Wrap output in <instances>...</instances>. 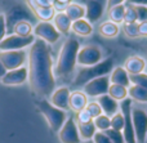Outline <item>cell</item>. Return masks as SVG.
<instances>
[{
    "instance_id": "obj_28",
    "label": "cell",
    "mask_w": 147,
    "mask_h": 143,
    "mask_svg": "<svg viewBox=\"0 0 147 143\" xmlns=\"http://www.w3.org/2000/svg\"><path fill=\"white\" fill-rule=\"evenodd\" d=\"M107 94L120 103L123 99L128 98V88L123 87V85H117V84H110Z\"/></svg>"
},
{
    "instance_id": "obj_21",
    "label": "cell",
    "mask_w": 147,
    "mask_h": 143,
    "mask_svg": "<svg viewBox=\"0 0 147 143\" xmlns=\"http://www.w3.org/2000/svg\"><path fill=\"white\" fill-rule=\"evenodd\" d=\"M53 25L54 27L57 28L59 34H63V35H67L71 30V25H72V21L67 17V14L65 12H58L56 13L53 18Z\"/></svg>"
},
{
    "instance_id": "obj_25",
    "label": "cell",
    "mask_w": 147,
    "mask_h": 143,
    "mask_svg": "<svg viewBox=\"0 0 147 143\" xmlns=\"http://www.w3.org/2000/svg\"><path fill=\"white\" fill-rule=\"evenodd\" d=\"M120 28L116 23L111 22V21H106V22L101 23L98 27V32L101 34L103 38H107V39H112L115 36H117L119 34Z\"/></svg>"
},
{
    "instance_id": "obj_23",
    "label": "cell",
    "mask_w": 147,
    "mask_h": 143,
    "mask_svg": "<svg viewBox=\"0 0 147 143\" xmlns=\"http://www.w3.org/2000/svg\"><path fill=\"white\" fill-rule=\"evenodd\" d=\"M71 30L79 36H89L93 32V26L88 19L83 18V19L74 21L71 25Z\"/></svg>"
},
{
    "instance_id": "obj_3",
    "label": "cell",
    "mask_w": 147,
    "mask_h": 143,
    "mask_svg": "<svg viewBox=\"0 0 147 143\" xmlns=\"http://www.w3.org/2000/svg\"><path fill=\"white\" fill-rule=\"evenodd\" d=\"M114 70V59L106 58L102 59L97 64L88 67H81L79 72L76 74L75 79H74V87H84L86 83L92 81V80L97 79L101 76H109L111 71Z\"/></svg>"
},
{
    "instance_id": "obj_13",
    "label": "cell",
    "mask_w": 147,
    "mask_h": 143,
    "mask_svg": "<svg viewBox=\"0 0 147 143\" xmlns=\"http://www.w3.org/2000/svg\"><path fill=\"white\" fill-rule=\"evenodd\" d=\"M58 138L61 143H81V138L78 130V124H76L74 116L66 119L63 126L58 132Z\"/></svg>"
},
{
    "instance_id": "obj_35",
    "label": "cell",
    "mask_w": 147,
    "mask_h": 143,
    "mask_svg": "<svg viewBox=\"0 0 147 143\" xmlns=\"http://www.w3.org/2000/svg\"><path fill=\"white\" fill-rule=\"evenodd\" d=\"M105 133H106V136L109 137L110 141H111L112 143H125L124 136H123V132L115 130V129L110 128L109 130H106Z\"/></svg>"
},
{
    "instance_id": "obj_37",
    "label": "cell",
    "mask_w": 147,
    "mask_h": 143,
    "mask_svg": "<svg viewBox=\"0 0 147 143\" xmlns=\"http://www.w3.org/2000/svg\"><path fill=\"white\" fill-rule=\"evenodd\" d=\"M134 22H137V13H136L134 7H132V5H125L124 23H134Z\"/></svg>"
},
{
    "instance_id": "obj_10",
    "label": "cell",
    "mask_w": 147,
    "mask_h": 143,
    "mask_svg": "<svg viewBox=\"0 0 147 143\" xmlns=\"http://www.w3.org/2000/svg\"><path fill=\"white\" fill-rule=\"evenodd\" d=\"M34 36L44 40L47 44H56L61 38V34L57 31L52 22H39L34 27Z\"/></svg>"
},
{
    "instance_id": "obj_8",
    "label": "cell",
    "mask_w": 147,
    "mask_h": 143,
    "mask_svg": "<svg viewBox=\"0 0 147 143\" xmlns=\"http://www.w3.org/2000/svg\"><path fill=\"white\" fill-rule=\"evenodd\" d=\"M132 120L134 128L136 141L137 143L147 142V113L145 110L138 107L132 108Z\"/></svg>"
},
{
    "instance_id": "obj_16",
    "label": "cell",
    "mask_w": 147,
    "mask_h": 143,
    "mask_svg": "<svg viewBox=\"0 0 147 143\" xmlns=\"http://www.w3.org/2000/svg\"><path fill=\"white\" fill-rule=\"evenodd\" d=\"M85 7V19H88L90 23L97 22L101 19L103 14V5L98 0H84Z\"/></svg>"
},
{
    "instance_id": "obj_1",
    "label": "cell",
    "mask_w": 147,
    "mask_h": 143,
    "mask_svg": "<svg viewBox=\"0 0 147 143\" xmlns=\"http://www.w3.org/2000/svg\"><path fill=\"white\" fill-rule=\"evenodd\" d=\"M28 83L34 94L47 99L56 90V76L49 45L41 39L34 41L28 52Z\"/></svg>"
},
{
    "instance_id": "obj_11",
    "label": "cell",
    "mask_w": 147,
    "mask_h": 143,
    "mask_svg": "<svg viewBox=\"0 0 147 143\" xmlns=\"http://www.w3.org/2000/svg\"><path fill=\"white\" fill-rule=\"evenodd\" d=\"M110 77L109 76H101L97 79L92 80V81L86 83L84 85V94L86 97H92V98H98L101 95H105L109 93V88H110Z\"/></svg>"
},
{
    "instance_id": "obj_36",
    "label": "cell",
    "mask_w": 147,
    "mask_h": 143,
    "mask_svg": "<svg viewBox=\"0 0 147 143\" xmlns=\"http://www.w3.org/2000/svg\"><path fill=\"white\" fill-rule=\"evenodd\" d=\"M85 110L88 111L89 113H90V116L93 119H96L97 116H99V115H102V108H101V106L98 105V102L97 101H93V102H88V105H86V107H85Z\"/></svg>"
},
{
    "instance_id": "obj_24",
    "label": "cell",
    "mask_w": 147,
    "mask_h": 143,
    "mask_svg": "<svg viewBox=\"0 0 147 143\" xmlns=\"http://www.w3.org/2000/svg\"><path fill=\"white\" fill-rule=\"evenodd\" d=\"M67 14V17L72 21H78V19H83L85 18V7L83 4H79V3H71L69 4L63 10Z\"/></svg>"
},
{
    "instance_id": "obj_41",
    "label": "cell",
    "mask_w": 147,
    "mask_h": 143,
    "mask_svg": "<svg viewBox=\"0 0 147 143\" xmlns=\"http://www.w3.org/2000/svg\"><path fill=\"white\" fill-rule=\"evenodd\" d=\"M7 35V25H5V14H0V43Z\"/></svg>"
},
{
    "instance_id": "obj_39",
    "label": "cell",
    "mask_w": 147,
    "mask_h": 143,
    "mask_svg": "<svg viewBox=\"0 0 147 143\" xmlns=\"http://www.w3.org/2000/svg\"><path fill=\"white\" fill-rule=\"evenodd\" d=\"M136 13H137V22L142 23L147 21V7H143V5H138V7H134Z\"/></svg>"
},
{
    "instance_id": "obj_34",
    "label": "cell",
    "mask_w": 147,
    "mask_h": 143,
    "mask_svg": "<svg viewBox=\"0 0 147 143\" xmlns=\"http://www.w3.org/2000/svg\"><path fill=\"white\" fill-rule=\"evenodd\" d=\"M129 80L130 84L133 85H138L141 88L147 89V74H137V75H129Z\"/></svg>"
},
{
    "instance_id": "obj_33",
    "label": "cell",
    "mask_w": 147,
    "mask_h": 143,
    "mask_svg": "<svg viewBox=\"0 0 147 143\" xmlns=\"http://www.w3.org/2000/svg\"><path fill=\"white\" fill-rule=\"evenodd\" d=\"M123 30H124L125 35L128 38H132V39H136L140 36V31H138V22H134V23H124L123 26Z\"/></svg>"
},
{
    "instance_id": "obj_17",
    "label": "cell",
    "mask_w": 147,
    "mask_h": 143,
    "mask_svg": "<svg viewBox=\"0 0 147 143\" xmlns=\"http://www.w3.org/2000/svg\"><path fill=\"white\" fill-rule=\"evenodd\" d=\"M97 102L101 106L103 115L109 116V117H112L115 113L120 111V103L117 102V101H115L114 98H111L109 94L98 97L97 98Z\"/></svg>"
},
{
    "instance_id": "obj_5",
    "label": "cell",
    "mask_w": 147,
    "mask_h": 143,
    "mask_svg": "<svg viewBox=\"0 0 147 143\" xmlns=\"http://www.w3.org/2000/svg\"><path fill=\"white\" fill-rule=\"evenodd\" d=\"M35 17L27 5L16 4L9 9V12L5 14V25H7V32H13V27L21 21H28Z\"/></svg>"
},
{
    "instance_id": "obj_32",
    "label": "cell",
    "mask_w": 147,
    "mask_h": 143,
    "mask_svg": "<svg viewBox=\"0 0 147 143\" xmlns=\"http://www.w3.org/2000/svg\"><path fill=\"white\" fill-rule=\"evenodd\" d=\"M110 120H111V129L123 132V128H124V115L121 113V111L116 112L112 117H110Z\"/></svg>"
},
{
    "instance_id": "obj_18",
    "label": "cell",
    "mask_w": 147,
    "mask_h": 143,
    "mask_svg": "<svg viewBox=\"0 0 147 143\" xmlns=\"http://www.w3.org/2000/svg\"><path fill=\"white\" fill-rule=\"evenodd\" d=\"M147 66V62L145 58L138 56H132L129 58H127L124 63V68L125 71L128 72L129 75H137V74H142L145 71Z\"/></svg>"
},
{
    "instance_id": "obj_40",
    "label": "cell",
    "mask_w": 147,
    "mask_h": 143,
    "mask_svg": "<svg viewBox=\"0 0 147 143\" xmlns=\"http://www.w3.org/2000/svg\"><path fill=\"white\" fill-rule=\"evenodd\" d=\"M92 142H93V143H112L111 141H110L109 137L106 136V133H105V132H97V133L94 134Z\"/></svg>"
},
{
    "instance_id": "obj_7",
    "label": "cell",
    "mask_w": 147,
    "mask_h": 143,
    "mask_svg": "<svg viewBox=\"0 0 147 143\" xmlns=\"http://www.w3.org/2000/svg\"><path fill=\"white\" fill-rule=\"evenodd\" d=\"M101 61H102V50L99 49V46L93 45V44L80 46L78 57H76V63L78 64H80L83 67H88L97 64Z\"/></svg>"
},
{
    "instance_id": "obj_22",
    "label": "cell",
    "mask_w": 147,
    "mask_h": 143,
    "mask_svg": "<svg viewBox=\"0 0 147 143\" xmlns=\"http://www.w3.org/2000/svg\"><path fill=\"white\" fill-rule=\"evenodd\" d=\"M30 9L32 14L38 19H40V22H51L56 15V8L54 7H36V5H34Z\"/></svg>"
},
{
    "instance_id": "obj_2",
    "label": "cell",
    "mask_w": 147,
    "mask_h": 143,
    "mask_svg": "<svg viewBox=\"0 0 147 143\" xmlns=\"http://www.w3.org/2000/svg\"><path fill=\"white\" fill-rule=\"evenodd\" d=\"M80 43L76 39L69 38L65 40L58 54V59L54 68V76L57 77H69L75 71L76 57H78Z\"/></svg>"
},
{
    "instance_id": "obj_45",
    "label": "cell",
    "mask_w": 147,
    "mask_h": 143,
    "mask_svg": "<svg viewBox=\"0 0 147 143\" xmlns=\"http://www.w3.org/2000/svg\"><path fill=\"white\" fill-rule=\"evenodd\" d=\"M72 0H54V8L56 7H65L66 8L69 4H71Z\"/></svg>"
},
{
    "instance_id": "obj_44",
    "label": "cell",
    "mask_w": 147,
    "mask_h": 143,
    "mask_svg": "<svg viewBox=\"0 0 147 143\" xmlns=\"http://www.w3.org/2000/svg\"><path fill=\"white\" fill-rule=\"evenodd\" d=\"M138 31H140V36H146L147 38V21L138 23Z\"/></svg>"
},
{
    "instance_id": "obj_26",
    "label": "cell",
    "mask_w": 147,
    "mask_h": 143,
    "mask_svg": "<svg viewBox=\"0 0 147 143\" xmlns=\"http://www.w3.org/2000/svg\"><path fill=\"white\" fill-rule=\"evenodd\" d=\"M128 95L132 101L140 103H147V89H145V88L130 84V87L128 88Z\"/></svg>"
},
{
    "instance_id": "obj_15",
    "label": "cell",
    "mask_w": 147,
    "mask_h": 143,
    "mask_svg": "<svg viewBox=\"0 0 147 143\" xmlns=\"http://www.w3.org/2000/svg\"><path fill=\"white\" fill-rule=\"evenodd\" d=\"M70 94H71V90H70L67 87L57 88V89L52 93L51 97H49L51 98L49 102H51L54 107L59 108V110L67 111V110H70V107H69Z\"/></svg>"
},
{
    "instance_id": "obj_14",
    "label": "cell",
    "mask_w": 147,
    "mask_h": 143,
    "mask_svg": "<svg viewBox=\"0 0 147 143\" xmlns=\"http://www.w3.org/2000/svg\"><path fill=\"white\" fill-rule=\"evenodd\" d=\"M28 80V70L27 67H20V68L7 71V74L3 76L0 83L8 87H16V85H22Z\"/></svg>"
},
{
    "instance_id": "obj_9",
    "label": "cell",
    "mask_w": 147,
    "mask_h": 143,
    "mask_svg": "<svg viewBox=\"0 0 147 143\" xmlns=\"http://www.w3.org/2000/svg\"><path fill=\"white\" fill-rule=\"evenodd\" d=\"M27 53L25 50H7L0 52V62L5 67L7 71L23 67L25 62L27 61Z\"/></svg>"
},
{
    "instance_id": "obj_20",
    "label": "cell",
    "mask_w": 147,
    "mask_h": 143,
    "mask_svg": "<svg viewBox=\"0 0 147 143\" xmlns=\"http://www.w3.org/2000/svg\"><path fill=\"white\" fill-rule=\"evenodd\" d=\"M110 83L111 84H117L123 85L125 88L130 87V80H129V74L125 71L124 67H114V70L110 74Z\"/></svg>"
},
{
    "instance_id": "obj_31",
    "label": "cell",
    "mask_w": 147,
    "mask_h": 143,
    "mask_svg": "<svg viewBox=\"0 0 147 143\" xmlns=\"http://www.w3.org/2000/svg\"><path fill=\"white\" fill-rule=\"evenodd\" d=\"M93 123L96 125L97 132H106L111 128V120H110L109 116L103 115V113L97 116L96 119H93Z\"/></svg>"
},
{
    "instance_id": "obj_46",
    "label": "cell",
    "mask_w": 147,
    "mask_h": 143,
    "mask_svg": "<svg viewBox=\"0 0 147 143\" xmlns=\"http://www.w3.org/2000/svg\"><path fill=\"white\" fill-rule=\"evenodd\" d=\"M5 74H7V70H5V67L3 66V63L0 62V80L3 79V76H4Z\"/></svg>"
},
{
    "instance_id": "obj_38",
    "label": "cell",
    "mask_w": 147,
    "mask_h": 143,
    "mask_svg": "<svg viewBox=\"0 0 147 143\" xmlns=\"http://www.w3.org/2000/svg\"><path fill=\"white\" fill-rule=\"evenodd\" d=\"M90 121H93V117H92L90 113L85 108L76 113V124H86V123H90Z\"/></svg>"
},
{
    "instance_id": "obj_12",
    "label": "cell",
    "mask_w": 147,
    "mask_h": 143,
    "mask_svg": "<svg viewBox=\"0 0 147 143\" xmlns=\"http://www.w3.org/2000/svg\"><path fill=\"white\" fill-rule=\"evenodd\" d=\"M35 41V36L31 35L27 38H22L18 35H8L4 38V40L0 43V52L7 50H22L23 48L28 45H32Z\"/></svg>"
},
{
    "instance_id": "obj_6",
    "label": "cell",
    "mask_w": 147,
    "mask_h": 143,
    "mask_svg": "<svg viewBox=\"0 0 147 143\" xmlns=\"http://www.w3.org/2000/svg\"><path fill=\"white\" fill-rule=\"evenodd\" d=\"M132 108H133V101L130 98H125V99H123L120 102V111L124 115L123 136H124L125 143H137V141H136V134H134V128H133Z\"/></svg>"
},
{
    "instance_id": "obj_27",
    "label": "cell",
    "mask_w": 147,
    "mask_h": 143,
    "mask_svg": "<svg viewBox=\"0 0 147 143\" xmlns=\"http://www.w3.org/2000/svg\"><path fill=\"white\" fill-rule=\"evenodd\" d=\"M78 130H79V136H80L81 141H92L94 137V134L97 133L96 125L93 121L86 124H78Z\"/></svg>"
},
{
    "instance_id": "obj_43",
    "label": "cell",
    "mask_w": 147,
    "mask_h": 143,
    "mask_svg": "<svg viewBox=\"0 0 147 143\" xmlns=\"http://www.w3.org/2000/svg\"><path fill=\"white\" fill-rule=\"evenodd\" d=\"M127 1V0H107V9H111V8L114 7H117V5H121L124 4V3Z\"/></svg>"
},
{
    "instance_id": "obj_30",
    "label": "cell",
    "mask_w": 147,
    "mask_h": 143,
    "mask_svg": "<svg viewBox=\"0 0 147 143\" xmlns=\"http://www.w3.org/2000/svg\"><path fill=\"white\" fill-rule=\"evenodd\" d=\"M13 32L18 36H22V38H27V36H31L34 32V27L31 25V22L28 21H21L17 25L13 27Z\"/></svg>"
},
{
    "instance_id": "obj_29",
    "label": "cell",
    "mask_w": 147,
    "mask_h": 143,
    "mask_svg": "<svg viewBox=\"0 0 147 143\" xmlns=\"http://www.w3.org/2000/svg\"><path fill=\"white\" fill-rule=\"evenodd\" d=\"M124 15H125V5L124 4L114 7L109 10V19L111 21V22L116 23L117 26L124 22Z\"/></svg>"
},
{
    "instance_id": "obj_19",
    "label": "cell",
    "mask_w": 147,
    "mask_h": 143,
    "mask_svg": "<svg viewBox=\"0 0 147 143\" xmlns=\"http://www.w3.org/2000/svg\"><path fill=\"white\" fill-rule=\"evenodd\" d=\"M88 97L84 94V92H80V90H75V92H71L70 94V101H69V107L70 110L74 111V112L78 113L79 111L84 110L88 105Z\"/></svg>"
},
{
    "instance_id": "obj_4",
    "label": "cell",
    "mask_w": 147,
    "mask_h": 143,
    "mask_svg": "<svg viewBox=\"0 0 147 143\" xmlns=\"http://www.w3.org/2000/svg\"><path fill=\"white\" fill-rule=\"evenodd\" d=\"M40 113L45 117L48 126L51 128V130L53 133H58L61 130V128L63 126L65 121L67 119V113L66 111L59 110V108L54 107L49 101L47 99H40L36 103Z\"/></svg>"
},
{
    "instance_id": "obj_47",
    "label": "cell",
    "mask_w": 147,
    "mask_h": 143,
    "mask_svg": "<svg viewBox=\"0 0 147 143\" xmlns=\"http://www.w3.org/2000/svg\"><path fill=\"white\" fill-rule=\"evenodd\" d=\"M81 143H93L92 141H85V142H81Z\"/></svg>"
},
{
    "instance_id": "obj_42",
    "label": "cell",
    "mask_w": 147,
    "mask_h": 143,
    "mask_svg": "<svg viewBox=\"0 0 147 143\" xmlns=\"http://www.w3.org/2000/svg\"><path fill=\"white\" fill-rule=\"evenodd\" d=\"M127 5H132V7H138V5H143L147 7V0H127Z\"/></svg>"
}]
</instances>
